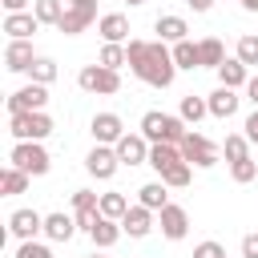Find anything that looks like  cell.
I'll list each match as a JSON object with an SVG mask.
<instances>
[{"label": "cell", "mask_w": 258, "mask_h": 258, "mask_svg": "<svg viewBox=\"0 0 258 258\" xmlns=\"http://www.w3.org/2000/svg\"><path fill=\"white\" fill-rule=\"evenodd\" d=\"M4 12H28V0H0Z\"/></svg>", "instance_id": "42"}, {"label": "cell", "mask_w": 258, "mask_h": 258, "mask_svg": "<svg viewBox=\"0 0 258 258\" xmlns=\"http://www.w3.org/2000/svg\"><path fill=\"white\" fill-rule=\"evenodd\" d=\"M73 214H101V194L77 189V194H73Z\"/></svg>", "instance_id": "35"}, {"label": "cell", "mask_w": 258, "mask_h": 258, "mask_svg": "<svg viewBox=\"0 0 258 258\" xmlns=\"http://www.w3.org/2000/svg\"><path fill=\"white\" fill-rule=\"evenodd\" d=\"M194 258H226V250H222V242L210 238V242H198L194 246Z\"/></svg>", "instance_id": "39"}, {"label": "cell", "mask_w": 258, "mask_h": 258, "mask_svg": "<svg viewBox=\"0 0 258 258\" xmlns=\"http://www.w3.org/2000/svg\"><path fill=\"white\" fill-rule=\"evenodd\" d=\"M121 230H125L129 238H145V234L153 230V210H145L141 202H137V206H129V210H125V218H121Z\"/></svg>", "instance_id": "13"}, {"label": "cell", "mask_w": 258, "mask_h": 258, "mask_svg": "<svg viewBox=\"0 0 258 258\" xmlns=\"http://www.w3.org/2000/svg\"><path fill=\"white\" fill-rule=\"evenodd\" d=\"M8 234L20 238V242L44 234V214H36V210H12V214H8Z\"/></svg>", "instance_id": "9"}, {"label": "cell", "mask_w": 258, "mask_h": 258, "mask_svg": "<svg viewBox=\"0 0 258 258\" xmlns=\"http://www.w3.org/2000/svg\"><path fill=\"white\" fill-rule=\"evenodd\" d=\"M242 8L246 12H258V0H242Z\"/></svg>", "instance_id": "46"}, {"label": "cell", "mask_w": 258, "mask_h": 258, "mask_svg": "<svg viewBox=\"0 0 258 258\" xmlns=\"http://www.w3.org/2000/svg\"><path fill=\"white\" fill-rule=\"evenodd\" d=\"M141 133H145L149 141H173V145H181L185 133H189V125H185L181 117H173V113L149 109V113L141 117Z\"/></svg>", "instance_id": "2"}, {"label": "cell", "mask_w": 258, "mask_h": 258, "mask_svg": "<svg viewBox=\"0 0 258 258\" xmlns=\"http://www.w3.org/2000/svg\"><path fill=\"white\" fill-rule=\"evenodd\" d=\"M234 56L242 60V64H258V36H238V48H234Z\"/></svg>", "instance_id": "37"}, {"label": "cell", "mask_w": 258, "mask_h": 258, "mask_svg": "<svg viewBox=\"0 0 258 258\" xmlns=\"http://www.w3.org/2000/svg\"><path fill=\"white\" fill-rule=\"evenodd\" d=\"M198 52H202V69H218V64L226 60V48H222V40H218V36L198 40Z\"/></svg>", "instance_id": "27"}, {"label": "cell", "mask_w": 258, "mask_h": 258, "mask_svg": "<svg viewBox=\"0 0 258 258\" xmlns=\"http://www.w3.org/2000/svg\"><path fill=\"white\" fill-rule=\"evenodd\" d=\"M64 8L69 4H60V0H32V12H36V20L40 24H60V16H64Z\"/></svg>", "instance_id": "29"}, {"label": "cell", "mask_w": 258, "mask_h": 258, "mask_svg": "<svg viewBox=\"0 0 258 258\" xmlns=\"http://www.w3.org/2000/svg\"><path fill=\"white\" fill-rule=\"evenodd\" d=\"M173 161H181V145H173V141H153L149 145V165L157 173H165Z\"/></svg>", "instance_id": "22"}, {"label": "cell", "mask_w": 258, "mask_h": 258, "mask_svg": "<svg viewBox=\"0 0 258 258\" xmlns=\"http://www.w3.org/2000/svg\"><path fill=\"white\" fill-rule=\"evenodd\" d=\"M121 234H125V230H121V222H117V218H105V214H101L89 238H93V246H97V250H109V246H117V238H121Z\"/></svg>", "instance_id": "21"}, {"label": "cell", "mask_w": 258, "mask_h": 258, "mask_svg": "<svg viewBox=\"0 0 258 258\" xmlns=\"http://www.w3.org/2000/svg\"><path fill=\"white\" fill-rule=\"evenodd\" d=\"M85 169H89L97 181H109V177L121 169V157H117V149H113V145H93V149H89V157H85Z\"/></svg>", "instance_id": "7"}, {"label": "cell", "mask_w": 258, "mask_h": 258, "mask_svg": "<svg viewBox=\"0 0 258 258\" xmlns=\"http://www.w3.org/2000/svg\"><path fill=\"white\" fill-rule=\"evenodd\" d=\"M93 20H101V16H93V12H85V8H64V16H60L56 32H64V36H77V32H85Z\"/></svg>", "instance_id": "23"}, {"label": "cell", "mask_w": 258, "mask_h": 258, "mask_svg": "<svg viewBox=\"0 0 258 258\" xmlns=\"http://www.w3.org/2000/svg\"><path fill=\"white\" fill-rule=\"evenodd\" d=\"M242 258H258V234H246L242 238Z\"/></svg>", "instance_id": "40"}, {"label": "cell", "mask_w": 258, "mask_h": 258, "mask_svg": "<svg viewBox=\"0 0 258 258\" xmlns=\"http://www.w3.org/2000/svg\"><path fill=\"white\" fill-rule=\"evenodd\" d=\"M28 181H32V173H24V169H16V165H8V169L0 173V189H4V194H24Z\"/></svg>", "instance_id": "30"}, {"label": "cell", "mask_w": 258, "mask_h": 258, "mask_svg": "<svg viewBox=\"0 0 258 258\" xmlns=\"http://www.w3.org/2000/svg\"><path fill=\"white\" fill-rule=\"evenodd\" d=\"M185 4H189L194 12H210V8H214V0H185Z\"/></svg>", "instance_id": "45"}, {"label": "cell", "mask_w": 258, "mask_h": 258, "mask_svg": "<svg viewBox=\"0 0 258 258\" xmlns=\"http://www.w3.org/2000/svg\"><path fill=\"white\" fill-rule=\"evenodd\" d=\"M8 133L16 141H44L52 133V117L44 109H32V113H8Z\"/></svg>", "instance_id": "3"}, {"label": "cell", "mask_w": 258, "mask_h": 258, "mask_svg": "<svg viewBox=\"0 0 258 258\" xmlns=\"http://www.w3.org/2000/svg\"><path fill=\"white\" fill-rule=\"evenodd\" d=\"M97 32H101L109 44H125V40H129V20H125L121 12H105V16L97 20Z\"/></svg>", "instance_id": "17"}, {"label": "cell", "mask_w": 258, "mask_h": 258, "mask_svg": "<svg viewBox=\"0 0 258 258\" xmlns=\"http://www.w3.org/2000/svg\"><path fill=\"white\" fill-rule=\"evenodd\" d=\"M125 210H129V198L125 194H117V189H109V194H101V214L105 218H125Z\"/></svg>", "instance_id": "31"}, {"label": "cell", "mask_w": 258, "mask_h": 258, "mask_svg": "<svg viewBox=\"0 0 258 258\" xmlns=\"http://www.w3.org/2000/svg\"><path fill=\"white\" fill-rule=\"evenodd\" d=\"M157 226H161V234H165L169 242H181V238L189 234V214H185L181 206H173V202H169V206L157 214Z\"/></svg>", "instance_id": "12"}, {"label": "cell", "mask_w": 258, "mask_h": 258, "mask_svg": "<svg viewBox=\"0 0 258 258\" xmlns=\"http://www.w3.org/2000/svg\"><path fill=\"white\" fill-rule=\"evenodd\" d=\"M69 8H85V12H93L97 16V0H64Z\"/></svg>", "instance_id": "43"}, {"label": "cell", "mask_w": 258, "mask_h": 258, "mask_svg": "<svg viewBox=\"0 0 258 258\" xmlns=\"http://www.w3.org/2000/svg\"><path fill=\"white\" fill-rule=\"evenodd\" d=\"M44 101H48V85L32 81V85H24L8 97V113H32V109H44Z\"/></svg>", "instance_id": "10"}, {"label": "cell", "mask_w": 258, "mask_h": 258, "mask_svg": "<svg viewBox=\"0 0 258 258\" xmlns=\"http://www.w3.org/2000/svg\"><path fill=\"white\" fill-rule=\"evenodd\" d=\"M242 129H246V137H250V145H258V109H254V113L246 117V125H242Z\"/></svg>", "instance_id": "41"}, {"label": "cell", "mask_w": 258, "mask_h": 258, "mask_svg": "<svg viewBox=\"0 0 258 258\" xmlns=\"http://www.w3.org/2000/svg\"><path fill=\"white\" fill-rule=\"evenodd\" d=\"M97 64H105V69H121V64H129V48L125 44H109L105 40V48H101V60Z\"/></svg>", "instance_id": "34"}, {"label": "cell", "mask_w": 258, "mask_h": 258, "mask_svg": "<svg viewBox=\"0 0 258 258\" xmlns=\"http://www.w3.org/2000/svg\"><path fill=\"white\" fill-rule=\"evenodd\" d=\"M89 258H101V254H89Z\"/></svg>", "instance_id": "48"}, {"label": "cell", "mask_w": 258, "mask_h": 258, "mask_svg": "<svg viewBox=\"0 0 258 258\" xmlns=\"http://www.w3.org/2000/svg\"><path fill=\"white\" fill-rule=\"evenodd\" d=\"M173 64H177V69H202V52H198V44H194L189 36L173 44Z\"/></svg>", "instance_id": "26"}, {"label": "cell", "mask_w": 258, "mask_h": 258, "mask_svg": "<svg viewBox=\"0 0 258 258\" xmlns=\"http://www.w3.org/2000/svg\"><path fill=\"white\" fill-rule=\"evenodd\" d=\"M8 165H16V169H24V173L40 177V173H48L52 157H48V149H44L40 141H16V145H12V153H8Z\"/></svg>", "instance_id": "4"}, {"label": "cell", "mask_w": 258, "mask_h": 258, "mask_svg": "<svg viewBox=\"0 0 258 258\" xmlns=\"http://www.w3.org/2000/svg\"><path fill=\"white\" fill-rule=\"evenodd\" d=\"M32 60H36V52H32L28 40H8V48H4V64H8V73H28Z\"/></svg>", "instance_id": "15"}, {"label": "cell", "mask_w": 258, "mask_h": 258, "mask_svg": "<svg viewBox=\"0 0 258 258\" xmlns=\"http://www.w3.org/2000/svg\"><path fill=\"white\" fill-rule=\"evenodd\" d=\"M230 177H234L238 185L254 181V177H258V157H242V161H230Z\"/></svg>", "instance_id": "36"}, {"label": "cell", "mask_w": 258, "mask_h": 258, "mask_svg": "<svg viewBox=\"0 0 258 258\" xmlns=\"http://www.w3.org/2000/svg\"><path fill=\"white\" fill-rule=\"evenodd\" d=\"M189 177H194V165H189L185 157H181V161H173V165L161 173V181H165L169 189H185V185H189Z\"/></svg>", "instance_id": "28"}, {"label": "cell", "mask_w": 258, "mask_h": 258, "mask_svg": "<svg viewBox=\"0 0 258 258\" xmlns=\"http://www.w3.org/2000/svg\"><path fill=\"white\" fill-rule=\"evenodd\" d=\"M214 73H218V81H222L226 89H242V85L250 81V64H242L238 56H226V60H222Z\"/></svg>", "instance_id": "18"}, {"label": "cell", "mask_w": 258, "mask_h": 258, "mask_svg": "<svg viewBox=\"0 0 258 258\" xmlns=\"http://www.w3.org/2000/svg\"><path fill=\"white\" fill-rule=\"evenodd\" d=\"M137 202H141L145 210L161 214V210L169 206V185H165V181H145V185L137 189Z\"/></svg>", "instance_id": "20"}, {"label": "cell", "mask_w": 258, "mask_h": 258, "mask_svg": "<svg viewBox=\"0 0 258 258\" xmlns=\"http://www.w3.org/2000/svg\"><path fill=\"white\" fill-rule=\"evenodd\" d=\"M153 32H157V40H169V44H177V40H185L189 24H185L181 16H157V20H153Z\"/></svg>", "instance_id": "24"}, {"label": "cell", "mask_w": 258, "mask_h": 258, "mask_svg": "<svg viewBox=\"0 0 258 258\" xmlns=\"http://www.w3.org/2000/svg\"><path fill=\"white\" fill-rule=\"evenodd\" d=\"M28 77H32L36 85H52V81H56V60H52V56H36L32 69H28Z\"/></svg>", "instance_id": "32"}, {"label": "cell", "mask_w": 258, "mask_h": 258, "mask_svg": "<svg viewBox=\"0 0 258 258\" xmlns=\"http://www.w3.org/2000/svg\"><path fill=\"white\" fill-rule=\"evenodd\" d=\"M246 97H250V101H254V109H258V77H250V81H246Z\"/></svg>", "instance_id": "44"}, {"label": "cell", "mask_w": 258, "mask_h": 258, "mask_svg": "<svg viewBox=\"0 0 258 258\" xmlns=\"http://www.w3.org/2000/svg\"><path fill=\"white\" fill-rule=\"evenodd\" d=\"M16 258H52V250H48L44 242L28 238V242H20V246H16Z\"/></svg>", "instance_id": "38"}, {"label": "cell", "mask_w": 258, "mask_h": 258, "mask_svg": "<svg viewBox=\"0 0 258 258\" xmlns=\"http://www.w3.org/2000/svg\"><path fill=\"white\" fill-rule=\"evenodd\" d=\"M77 85H81L85 93L113 97V93H121V73H117V69H105V64H85V69L77 73Z\"/></svg>", "instance_id": "5"}, {"label": "cell", "mask_w": 258, "mask_h": 258, "mask_svg": "<svg viewBox=\"0 0 258 258\" xmlns=\"http://www.w3.org/2000/svg\"><path fill=\"white\" fill-rule=\"evenodd\" d=\"M77 234V218L73 214H44V238L48 242H69Z\"/></svg>", "instance_id": "19"}, {"label": "cell", "mask_w": 258, "mask_h": 258, "mask_svg": "<svg viewBox=\"0 0 258 258\" xmlns=\"http://www.w3.org/2000/svg\"><path fill=\"white\" fill-rule=\"evenodd\" d=\"M129 4H133V8H137V4H145V0H129Z\"/></svg>", "instance_id": "47"}, {"label": "cell", "mask_w": 258, "mask_h": 258, "mask_svg": "<svg viewBox=\"0 0 258 258\" xmlns=\"http://www.w3.org/2000/svg\"><path fill=\"white\" fill-rule=\"evenodd\" d=\"M36 28H40V20H36L32 8H28V12H8V16H4V32H8L12 40H28Z\"/></svg>", "instance_id": "14"}, {"label": "cell", "mask_w": 258, "mask_h": 258, "mask_svg": "<svg viewBox=\"0 0 258 258\" xmlns=\"http://www.w3.org/2000/svg\"><path fill=\"white\" fill-rule=\"evenodd\" d=\"M89 133H93L97 145H117V141L125 137V125H121L117 113H97V117L89 121Z\"/></svg>", "instance_id": "11"}, {"label": "cell", "mask_w": 258, "mask_h": 258, "mask_svg": "<svg viewBox=\"0 0 258 258\" xmlns=\"http://www.w3.org/2000/svg\"><path fill=\"white\" fill-rule=\"evenodd\" d=\"M206 113H210V101H206V97H194V93H185V97H181V109H177V117H181L185 125H198Z\"/></svg>", "instance_id": "25"}, {"label": "cell", "mask_w": 258, "mask_h": 258, "mask_svg": "<svg viewBox=\"0 0 258 258\" xmlns=\"http://www.w3.org/2000/svg\"><path fill=\"white\" fill-rule=\"evenodd\" d=\"M129 69L137 81L153 85V89H169L177 77L173 64V48H165V40H129Z\"/></svg>", "instance_id": "1"}, {"label": "cell", "mask_w": 258, "mask_h": 258, "mask_svg": "<svg viewBox=\"0 0 258 258\" xmlns=\"http://www.w3.org/2000/svg\"><path fill=\"white\" fill-rule=\"evenodd\" d=\"M149 137L145 133H125L113 149H117V157H121V165H149Z\"/></svg>", "instance_id": "8"}, {"label": "cell", "mask_w": 258, "mask_h": 258, "mask_svg": "<svg viewBox=\"0 0 258 258\" xmlns=\"http://www.w3.org/2000/svg\"><path fill=\"white\" fill-rule=\"evenodd\" d=\"M206 101H210V117H222V121H226V117H234V113H238V101H242V97H238V89L218 85Z\"/></svg>", "instance_id": "16"}, {"label": "cell", "mask_w": 258, "mask_h": 258, "mask_svg": "<svg viewBox=\"0 0 258 258\" xmlns=\"http://www.w3.org/2000/svg\"><path fill=\"white\" fill-rule=\"evenodd\" d=\"M181 157L189 161V165H198V169H210V165H218V145L210 141V137H202V133H185V141H181Z\"/></svg>", "instance_id": "6"}, {"label": "cell", "mask_w": 258, "mask_h": 258, "mask_svg": "<svg viewBox=\"0 0 258 258\" xmlns=\"http://www.w3.org/2000/svg\"><path fill=\"white\" fill-rule=\"evenodd\" d=\"M222 153H226V161H242V157H250V137H246V133H230L226 145H222Z\"/></svg>", "instance_id": "33"}]
</instances>
